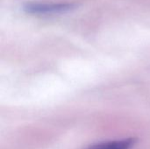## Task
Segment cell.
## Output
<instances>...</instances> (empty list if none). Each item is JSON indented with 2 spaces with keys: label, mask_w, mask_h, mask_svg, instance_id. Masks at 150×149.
Masks as SVG:
<instances>
[{
  "label": "cell",
  "mask_w": 150,
  "mask_h": 149,
  "mask_svg": "<svg viewBox=\"0 0 150 149\" xmlns=\"http://www.w3.org/2000/svg\"><path fill=\"white\" fill-rule=\"evenodd\" d=\"M28 13L32 14H54L68 11L72 9L69 4H30L25 7Z\"/></svg>",
  "instance_id": "cell-1"
},
{
  "label": "cell",
  "mask_w": 150,
  "mask_h": 149,
  "mask_svg": "<svg viewBox=\"0 0 150 149\" xmlns=\"http://www.w3.org/2000/svg\"><path fill=\"white\" fill-rule=\"evenodd\" d=\"M135 140L133 138L105 141L91 146L88 149H131L134 145Z\"/></svg>",
  "instance_id": "cell-2"
}]
</instances>
